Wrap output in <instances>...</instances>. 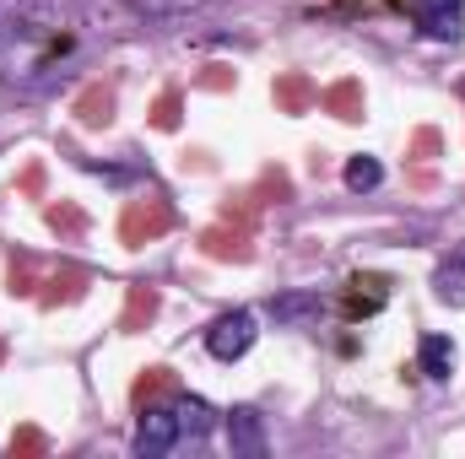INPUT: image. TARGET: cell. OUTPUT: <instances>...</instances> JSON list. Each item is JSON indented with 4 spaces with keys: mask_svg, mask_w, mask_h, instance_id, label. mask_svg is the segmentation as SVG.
Masks as SVG:
<instances>
[{
    "mask_svg": "<svg viewBox=\"0 0 465 459\" xmlns=\"http://www.w3.org/2000/svg\"><path fill=\"white\" fill-rule=\"evenodd\" d=\"M168 228H173V206H168L163 195L124 200V211H119V243H124V249H146L152 238H163Z\"/></svg>",
    "mask_w": 465,
    "mask_h": 459,
    "instance_id": "obj_1",
    "label": "cell"
},
{
    "mask_svg": "<svg viewBox=\"0 0 465 459\" xmlns=\"http://www.w3.org/2000/svg\"><path fill=\"white\" fill-rule=\"evenodd\" d=\"M173 444H179V411L163 405V400L141 405V422H135V454L157 459V454H168Z\"/></svg>",
    "mask_w": 465,
    "mask_h": 459,
    "instance_id": "obj_2",
    "label": "cell"
},
{
    "mask_svg": "<svg viewBox=\"0 0 465 459\" xmlns=\"http://www.w3.org/2000/svg\"><path fill=\"white\" fill-rule=\"evenodd\" d=\"M390 5L411 11V22L428 38H439V44H455L460 38V0H390Z\"/></svg>",
    "mask_w": 465,
    "mask_h": 459,
    "instance_id": "obj_3",
    "label": "cell"
},
{
    "mask_svg": "<svg viewBox=\"0 0 465 459\" xmlns=\"http://www.w3.org/2000/svg\"><path fill=\"white\" fill-rule=\"evenodd\" d=\"M206 346H212V356H223V362H232V356H243L249 346H254V314H223L212 330H206Z\"/></svg>",
    "mask_w": 465,
    "mask_h": 459,
    "instance_id": "obj_4",
    "label": "cell"
},
{
    "mask_svg": "<svg viewBox=\"0 0 465 459\" xmlns=\"http://www.w3.org/2000/svg\"><path fill=\"white\" fill-rule=\"evenodd\" d=\"M201 254H206V259H223V265H243V259H254V249H249V228H232V222L206 228L201 232Z\"/></svg>",
    "mask_w": 465,
    "mask_h": 459,
    "instance_id": "obj_5",
    "label": "cell"
},
{
    "mask_svg": "<svg viewBox=\"0 0 465 459\" xmlns=\"http://www.w3.org/2000/svg\"><path fill=\"white\" fill-rule=\"evenodd\" d=\"M71 114H76L82 130H104V124H114V82H87V87L76 93Z\"/></svg>",
    "mask_w": 465,
    "mask_h": 459,
    "instance_id": "obj_6",
    "label": "cell"
},
{
    "mask_svg": "<svg viewBox=\"0 0 465 459\" xmlns=\"http://www.w3.org/2000/svg\"><path fill=\"white\" fill-rule=\"evenodd\" d=\"M271 98H276L282 114H309V109L320 103V87H314L303 71H282V76L271 82Z\"/></svg>",
    "mask_w": 465,
    "mask_h": 459,
    "instance_id": "obj_7",
    "label": "cell"
},
{
    "mask_svg": "<svg viewBox=\"0 0 465 459\" xmlns=\"http://www.w3.org/2000/svg\"><path fill=\"white\" fill-rule=\"evenodd\" d=\"M320 109H325V114H336L341 124H357V119H362V109H368V98H362V82H357V76L331 82V87L320 93Z\"/></svg>",
    "mask_w": 465,
    "mask_h": 459,
    "instance_id": "obj_8",
    "label": "cell"
},
{
    "mask_svg": "<svg viewBox=\"0 0 465 459\" xmlns=\"http://www.w3.org/2000/svg\"><path fill=\"white\" fill-rule=\"evenodd\" d=\"M228 444H232V454H243V459L265 454V427H260V411L254 405H238L228 416Z\"/></svg>",
    "mask_w": 465,
    "mask_h": 459,
    "instance_id": "obj_9",
    "label": "cell"
},
{
    "mask_svg": "<svg viewBox=\"0 0 465 459\" xmlns=\"http://www.w3.org/2000/svg\"><path fill=\"white\" fill-rule=\"evenodd\" d=\"M173 395H179V373L163 367V362H157V367H141L135 384H130V405H135V411L152 405V400H173Z\"/></svg>",
    "mask_w": 465,
    "mask_h": 459,
    "instance_id": "obj_10",
    "label": "cell"
},
{
    "mask_svg": "<svg viewBox=\"0 0 465 459\" xmlns=\"http://www.w3.org/2000/svg\"><path fill=\"white\" fill-rule=\"evenodd\" d=\"M87 281H93V276H87L82 265H60V270H54V276H49V281L38 287V303H44V308H60V303H76V298L87 292Z\"/></svg>",
    "mask_w": 465,
    "mask_h": 459,
    "instance_id": "obj_11",
    "label": "cell"
},
{
    "mask_svg": "<svg viewBox=\"0 0 465 459\" xmlns=\"http://www.w3.org/2000/svg\"><path fill=\"white\" fill-rule=\"evenodd\" d=\"M157 308H163L157 287H146V281H141V287H130V292H124V314H119V330H124V336H141V330L157 319Z\"/></svg>",
    "mask_w": 465,
    "mask_h": 459,
    "instance_id": "obj_12",
    "label": "cell"
},
{
    "mask_svg": "<svg viewBox=\"0 0 465 459\" xmlns=\"http://www.w3.org/2000/svg\"><path fill=\"white\" fill-rule=\"evenodd\" d=\"M320 314H325L320 292H282V298H271V319L276 325H309Z\"/></svg>",
    "mask_w": 465,
    "mask_h": 459,
    "instance_id": "obj_13",
    "label": "cell"
},
{
    "mask_svg": "<svg viewBox=\"0 0 465 459\" xmlns=\"http://www.w3.org/2000/svg\"><path fill=\"white\" fill-rule=\"evenodd\" d=\"M450 367H455V341H450V336H422L417 373H422V378H450Z\"/></svg>",
    "mask_w": 465,
    "mask_h": 459,
    "instance_id": "obj_14",
    "label": "cell"
},
{
    "mask_svg": "<svg viewBox=\"0 0 465 459\" xmlns=\"http://www.w3.org/2000/svg\"><path fill=\"white\" fill-rule=\"evenodd\" d=\"M173 411H179V433H190V438H206V433H212V405H206V400L173 395Z\"/></svg>",
    "mask_w": 465,
    "mask_h": 459,
    "instance_id": "obj_15",
    "label": "cell"
},
{
    "mask_svg": "<svg viewBox=\"0 0 465 459\" xmlns=\"http://www.w3.org/2000/svg\"><path fill=\"white\" fill-rule=\"evenodd\" d=\"M44 222L60 232V238H82L87 232V211L76 200H60V206H44Z\"/></svg>",
    "mask_w": 465,
    "mask_h": 459,
    "instance_id": "obj_16",
    "label": "cell"
},
{
    "mask_svg": "<svg viewBox=\"0 0 465 459\" xmlns=\"http://www.w3.org/2000/svg\"><path fill=\"white\" fill-rule=\"evenodd\" d=\"M11 459H44L49 454V438H44V427H33V422H22L16 433H11Z\"/></svg>",
    "mask_w": 465,
    "mask_h": 459,
    "instance_id": "obj_17",
    "label": "cell"
},
{
    "mask_svg": "<svg viewBox=\"0 0 465 459\" xmlns=\"http://www.w3.org/2000/svg\"><path fill=\"white\" fill-rule=\"evenodd\" d=\"M271 200H276V206H282V200H292V179H287L282 168H265V173H260V184H254V206H271Z\"/></svg>",
    "mask_w": 465,
    "mask_h": 459,
    "instance_id": "obj_18",
    "label": "cell"
},
{
    "mask_svg": "<svg viewBox=\"0 0 465 459\" xmlns=\"http://www.w3.org/2000/svg\"><path fill=\"white\" fill-rule=\"evenodd\" d=\"M179 119H184V93L179 87H163L157 103H152V124L157 130H179Z\"/></svg>",
    "mask_w": 465,
    "mask_h": 459,
    "instance_id": "obj_19",
    "label": "cell"
},
{
    "mask_svg": "<svg viewBox=\"0 0 465 459\" xmlns=\"http://www.w3.org/2000/svg\"><path fill=\"white\" fill-rule=\"evenodd\" d=\"M347 287H351V292L341 298V314H347V319H368V314H379V308H384V292H373V287L362 292V281H347Z\"/></svg>",
    "mask_w": 465,
    "mask_h": 459,
    "instance_id": "obj_20",
    "label": "cell"
},
{
    "mask_svg": "<svg viewBox=\"0 0 465 459\" xmlns=\"http://www.w3.org/2000/svg\"><path fill=\"white\" fill-rule=\"evenodd\" d=\"M5 292H11V298H38V276H33V259H27V254L11 259V270H5Z\"/></svg>",
    "mask_w": 465,
    "mask_h": 459,
    "instance_id": "obj_21",
    "label": "cell"
},
{
    "mask_svg": "<svg viewBox=\"0 0 465 459\" xmlns=\"http://www.w3.org/2000/svg\"><path fill=\"white\" fill-rule=\"evenodd\" d=\"M406 157H411V162H439V157H444V135H439L433 124H422V130L411 135V146H406Z\"/></svg>",
    "mask_w": 465,
    "mask_h": 459,
    "instance_id": "obj_22",
    "label": "cell"
},
{
    "mask_svg": "<svg viewBox=\"0 0 465 459\" xmlns=\"http://www.w3.org/2000/svg\"><path fill=\"white\" fill-rule=\"evenodd\" d=\"M439 298L455 303V308H465V259H450V265L439 270Z\"/></svg>",
    "mask_w": 465,
    "mask_h": 459,
    "instance_id": "obj_23",
    "label": "cell"
},
{
    "mask_svg": "<svg viewBox=\"0 0 465 459\" xmlns=\"http://www.w3.org/2000/svg\"><path fill=\"white\" fill-rule=\"evenodd\" d=\"M379 179H384V168L373 157H351L347 162V190H357V195L362 190H379Z\"/></svg>",
    "mask_w": 465,
    "mask_h": 459,
    "instance_id": "obj_24",
    "label": "cell"
},
{
    "mask_svg": "<svg viewBox=\"0 0 465 459\" xmlns=\"http://www.w3.org/2000/svg\"><path fill=\"white\" fill-rule=\"evenodd\" d=\"M223 222H232V228H254V195H228V200H223Z\"/></svg>",
    "mask_w": 465,
    "mask_h": 459,
    "instance_id": "obj_25",
    "label": "cell"
},
{
    "mask_svg": "<svg viewBox=\"0 0 465 459\" xmlns=\"http://www.w3.org/2000/svg\"><path fill=\"white\" fill-rule=\"evenodd\" d=\"M195 87H206V93H232V87H238V71H228V65H206V71L195 76Z\"/></svg>",
    "mask_w": 465,
    "mask_h": 459,
    "instance_id": "obj_26",
    "label": "cell"
},
{
    "mask_svg": "<svg viewBox=\"0 0 465 459\" xmlns=\"http://www.w3.org/2000/svg\"><path fill=\"white\" fill-rule=\"evenodd\" d=\"M16 190H22L27 200H38V195H44V162H27V168H22V184H16Z\"/></svg>",
    "mask_w": 465,
    "mask_h": 459,
    "instance_id": "obj_27",
    "label": "cell"
},
{
    "mask_svg": "<svg viewBox=\"0 0 465 459\" xmlns=\"http://www.w3.org/2000/svg\"><path fill=\"white\" fill-rule=\"evenodd\" d=\"M184 168H195V173H206V168H212V157H206V151H184Z\"/></svg>",
    "mask_w": 465,
    "mask_h": 459,
    "instance_id": "obj_28",
    "label": "cell"
},
{
    "mask_svg": "<svg viewBox=\"0 0 465 459\" xmlns=\"http://www.w3.org/2000/svg\"><path fill=\"white\" fill-rule=\"evenodd\" d=\"M130 5H146V11H163L168 0H130Z\"/></svg>",
    "mask_w": 465,
    "mask_h": 459,
    "instance_id": "obj_29",
    "label": "cell"
},
{
    "mask_svg": "<svg viewBox=\"0 0 465 459\" xmlns=\"http://www.w3.org/2000/svg\"><path fill=\"white\" fill-rule=\"evenodd\" d=\"M0 362H5V341H0Z\"/></svg>",
    "mask_w": 465,
    "mask_h": 459,
    "instance_id": "obj_30",
    "label": "cell"
},
{
    "mask_svg": "<svg viewBox=\"0 0 465 459\" xmlns=\"http://www.w3.org/2000/svg\"><path fill=\"white\" fill-rule=\"evenodd\" d=\"M460 93H465V82H460Z\"/></svg>",
    "mask_w": 465,
    "mask_h": 459,
    "instance_id": "obj_31",
    "label": "cell"
}]
</instances>
